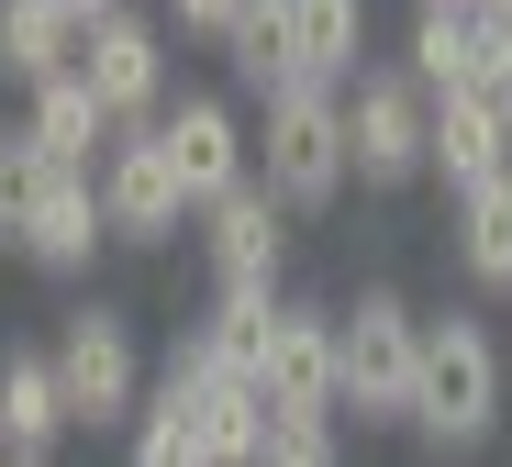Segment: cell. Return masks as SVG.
Segmentation results:
<instances>
[{
  "label": "cell",
  "mask_w": 512,
  "mask_h": 467,
  "mask_svg": "<svg viewBox=\"0 0 512 467\" xmlns=\"http://www.w3.org/2000/svg\"><path fill=\"white\" fill-rule=\"evenodd\" d=\"M512 412V345L479 301H435L423 312V379H412V434L435 456H468L490 445Z\"/></svg>",
  "instance_id": "obj_1"
},
{
  "label": "cell",
  "mask_w": 512,
  "mask_h": 467,
  "mask_svg": "<svg viewBox=\"0 0 512 467\" xmlns=\"http://www.w3.org/2000/svg\"><path fill=\"white\" fill-rule=\"evenodd\" d=\"M245 134H256V190H268L290 223H312V212H334L357 190V178H346V89L290 78L279 101L245 112Z\"/></svg>",
  "instance_id": "obj_2"
},
{
  "label": "cell",
  "mask_w": 512,
  "mask_h": 467,
  "mask_svg": "<svg viewBox=\"0 0 512 467\" xmlns=\"http://www.w3.org/2000/svg\"><path fill=\"white\" fill-rule=\"evenodd\" d=\"M412 379H423V301L357 278V301H334V412L412 423Z\"/></svg>",
  "instance_id": "obj_3"
},
{
  "label": "cell",
  "mask_w": 512,
  "mask_h": 467,
  "mask_svg": "<svg viewBox=\"0 0 512 467\" xmlns=\"http://www.w3.org/2000/svg\"><path fill=\"white\" fill-rule=\"evenodd\" d=\"M45 356H56V390H67V434H123L134 401L156 390L145 334H134L123 301H78V312H56Z\"/></svg>",
  "instance_id": "obj_4"
},
{
  "label": "cell",
  "mask_w": 512,
  "mask_h": 467,
  "mask_svg": "<svg viewBox=\"0 0 512 467\" xmlns=\"http://www.w3.org/2000/svg\"><path fill=\"white\" fill-rule=\"evenodd\" d=\"M423 134H435V101L412 89V67L368 56L346 78V178L357 190H412L423 178Z\"/></svg>",
  "instance_id": "obj_5"
},
{
  "label": "cell",
  "mask_w": 512,
  "mask_h": 467,
  "mask_svg": "<svg viewBox=\"0 0 512 467\" xmlns=\"http://www.w3.org/2000/svg\"><path fill=\"white\" fill-rule=\"evenodd\" d=\"M156 145H167V167H179V201H190V212H212L223 190L256 178V134H245V101H234V89H167Z\"/></svg>",
  "instance_id": "obj_6"
},
{
  "label": "cell",
  "mask_w": 512,
  "mask_h": 467,
  "mask_svg": "<svg viewBox=\"0 0 512 467\" xmlns=\"http://www.w3.org/2000/svg\"><path fill=\"white\" fill-rule=\"evenodd\" d=\"M179 34H167L156 12H101L90 34H78V78H90V101L112 112V123H156L167 112V89H179V56H167Z\"/></svg>",
  "instance_id": "obj_7"
},
{
  "label": "cell",
  "mask_w": 512,
  "mask_h": 467,
  "mask_svg": "<svg viewBox=\"0 0 512 467\" xmlns=\"http://www.w3.org/2000/svg\"><path fill=\"white\" fill-rule=\"evenodd\" d=\"M90 190H101V223H112V245H179L190 234V201H179V167H167V145H156V123H123L112 134V156L90 167Z\"/></svg>",
  "instance_id": "obj_8"
},
{
  "label": "cell",
  "mask_w": 512,
  "mask_h": 467,
  "mask_svg": "<svg viewBox=\"0 0 512 467\" xmlns=\"http://www.w3.org/2000/svg\"><path fill=\"white\" fill-rule=\"evenodd\" d=\"M190 245H201V267H212V290H279V267H290V212L256 190H223L212 212H190Z\"/></svg>",
  "instance_id": "obj_9"
},
{
  "label": "cell",
  "mask_w": 512,
  "mask_h": 467,
  "mask_svg": "<svg viewBox=\"0 0 512 467\" xmlns=\"http://www.w3.org/2000/svg\"><path fill=\"white\" fill-rule=\"evenodd\" d=\"M256 390H268V412H334V301L279 290L268 345H256Z\"/></svg>",
  "instance_id": "obj_10"
},
{
  "label": "cell",
  "mask_w": 512,
  "mask_h": 467,
  "mask_svg": "<svg viewBox=\"0 0 512 467\" xmlns=\"http://www.w3.org/2000/svg\"><path fill=\"white\" fill-rule=\"evenodd\" d=\"M501 167H512V101L501 89H446L435 134H423V178L457 201V190H479V178H501Z\"/></svg>",
  "instance_id": "obj_11"
},
{
  "label": "cell",
  "mask_w": 512,
  "mask_h": 467,
  "mask_svg": "<svg viewBox=\"0 0 512 467\" xmlns=\"http://www.w3.org/2000/svg\"><path fill=\"white\" fill-rule=\"evenodd\" d=\"M101 245H112V223H101V190L78 167H56V190L34 201V223H23V267H45V278H90L101 267Z\"/></svg>",
  "instance_id": "obj_12"
},
{
  "label": "cell",
  "mask_w": 512,
  "mask_h": 467,
  "mask_svg": "<svg viewBox=\"0 0 512 467\" xmlns=\"http://www.w3.org/2000/svg\"><path fill=\"white\" fill-rule=\"evenodd\" d=\"M446 256H457V278L479 301H512V167L446 201Z\"/></svg>",
  "instance_id": "obj_13"
},
{
  "label": "cell",
  "mask_w": 512,
  "mask_h": 467,
  "mask_svg": "<svg viewBox=\"0 0 512 467\" xmlns=\"http://www.w3.org/2000/svg\"><path fill=\"white\" fill-rule=\"evenodd\" d=\"M23 134L45 145V167H78V178H90V167L112 156V134H123V123L90 101V78H78V67H56L45 89H23Z\"/></svg>",
  "instance_id": "obj_14"
},
{
  "label": "cell",
  "mask_w": 512,
  "mask_h": 467,
  "mask_svg": "<svg viewBox=\"0 0 512 467\" xmlns=\"http://www.w3.org/2000/svg\"><path fill=\"white\" fill-rule=\"evenodd\" d=\"M67 445V390L45 345H0V456H56Z\"/></svg>",
  "instance_id": "obj_15"
},
{
  "label": "cell",
  "mask_w": 512,
  "mask_h": 467,
  "mask_svg": "<svg viewBox=\"0 0 512 467\" xmlns=\"http://www.w3.org/2000/svg\"><path fill=\"white\" fill-rule=\"evenodd\" d=\"M301 67H290V0H245V12L223 23V89L256 112V101H279Z\"/></svg>",
  "instance_id": "obj_16"
},
{
  "label": "cell",
  "mask_w": 512,
  "mask_h": 467,
  "mask_svg": "<svg viewBox=\"0 0 512 467\" xmlns=\"http://www.w3.org/2000/svg\"><path fill=\"white\" fill-rule=\"evenodd\" d=\"M290 67L312 89H346L368 67V0H290Z\"/></svg>",
  "instance_id": "obj_17"
},
{
  "label": "cell",
  "mask_w": 512,
  "mask_h": 467,
  "mask_svg": "<svg viewBox=\"0 0 512 467\" xmlns=\"http://www.w3.org/2000/svg\"><path fill=\"white\" fill-rule=\"evenodd\" d=\"M401 67H412L423 101H446V89H490V67H479V12H412V23H401Z\"/></svg>",
  "instance_id": "obj_18"
},
{
  "label": "cell",
  "mask_w": 512,
  "mask_h": 467,
  "mask_svg": "<svg viewBox=\"0 0 512 467\" xmlns=\"http://www.w3.org/2000/svg\"><path fill=\"white\" fill-rule=\"evenodd\" d=\"M56 67H78V34L56 23V0H0V78L45 89Z\"/></svg>",
  "instance_id": "obj_19"
},
{
  "label": "cell",
  "mask_w": 512,
  "mask_h": 467,
  "mask_svg": "<svg viewBox=\"0 0 512 467\" xmlns=\"http://www.w3.org/2000/svg\"><path fill=\"white\" fill-rule=\"evenodd\" d=\"M123 467H212L201 412H190L179 390H145V401H134V423H123Z\"/></svg>",
  "instance_id": "obj_20"
},
{
  "label": "cell",
  "mask_w": 512,
  "mask_h": 467,
  "mask_svg": "<svg viewBox=\"0 0 512 467\" xmlns=\"http://www.w3.org/2000/svg\"><path fill=\"white\" fill-rule=\"evenodd\" d=\"M268 312H279V290H212L201 301V345L223 356V367H245V379H256V345H268Z\"/></svg>",
  "instance_id": "obj_21"
},
{
  "label": "cell",
  "mask_w": 512,
  "mask_h": 467,
  "mask_svg": "<svg viewBox=\"0 0 512 467\" xmlns=\"http://www.w3.org/2000/svg\"><path fill=\"white\" fill-rule=\"evenodd\" d=\"M56 190V167H45V145L23 134V123H0V256L23 245V223H34V201Z\"/></svg>",
  "instance_id": "obj_22"
},
{
  "label": "cell",
  "mask_w": 512,
  "mask_h": 467,
  "mask_svg": "<svg viewBox=\"0 0 512 467\" xmlns=\"http://www.w3.org/2000/svg\"><path fill=\"white\" fill-rule=\"evenodd\" d=\"M256 467H346V412H268Z\"/></svg>",
  "instance_id": "obj_23"
},
{
  "label": "cell",
  "mask_w": 512,
  "mask_h": 467,
  "mask_svg": "<svg viewBox=\"0 0 512 467\" xmlns=\"http://www.w3.org/2000/svg\"><path fill=\"white\" fill-rule=\"evenodd\" d=\"M245 12V0H156V23L179 34V45H223V23Z\"/></svg>",
  "instance_id": "obj_24"
},
{
  "label": "cell",
  "mask_w": 512,
  "mask_h": 467,
  "mask_svg": "<svg viewBox=\"0 0 512 467\" xmlns=\"http://www.w3.org/2000/svg\"><path fill=\"white\" fill-rule=\"evenodd\" d=\"M479 67H490V89L512 101V12H479Z\"/></svg>",
  "instance_id": "obj_25"
},
{
  "label": "cell",
  "mask_w": 512,
  "mask_h": 467,
  "mask_svg": "<svg viewBox=\"0 0 512 467\" xmlns=\"http://www.w3.org/2000/svg\"><path fill=\"white\" fill-rule=\"evenodd\" d=\"M101 12H123V0H56V23H67V34H90Z\"/></svg>",
  "instance_id": "obj_26"
},
{
  "label": "cell",
  "mask_w": 512,
  "mask_h": 467,
  "mask_svg": "<svg viewBox=\"0 0 512 467\" xmlns=\"http://www.w3.org/2000/svg\"><path fill=\"white\" fill-rule=\"evenodd\" d=\"M412 12H479V0H412Z\"/></svg>",
  "instance_id": "obj_27"
},
{
  "label": "cell",
  "mask_w": 512,
  "mask_h": 467,
  "mask_svg": "<svg viewBox=\"0 0 512 467\" xmlns=\"http://www.w3.org/2000/svg\"><path fill=\"white\" fill-rule=\"evenodd\" d=\"M0 467H56V456H0Z\"/></svg>",
  "instance_id": "obj_28"
},
{
  "label": "cell",
  "mask_w": 512,
  "mask_h": 467,
  "mask_svg": "<svg viewBox=\"0 0 512 467\" xmlns=\"http://www.w3.org/2000/svg\"><path fill=\"white\" fill-rule=\"evenodd\" d=\"M479 12H512V0H479Z\"/></svg>",
  "instance_id": "obj_29"
},
{
  "label": "cell",
  "mask_w": 512,
  "mask_h": 467,
  "mask_svg": "<svg viewBox=\"0 0 512 467\" xmlns=\"http://www.w3.org/2000/svg\"><path fill=\"white\" fill-rule=\"evenodd\" d=\"M501 345H512V334H501Z\"/></svg>",
  "instance_id": "obj_30"
}]
</instances>
